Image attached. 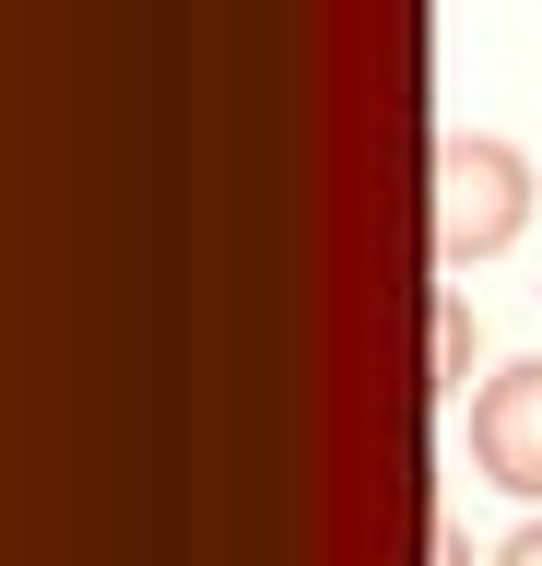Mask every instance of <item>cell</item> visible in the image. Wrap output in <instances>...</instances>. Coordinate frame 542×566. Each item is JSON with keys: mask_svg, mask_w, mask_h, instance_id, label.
Instances as JSON below:
<instances>
[{"mask_svg": "<svg viewBox=\"0 0 542 566\" xmlns=\"http://www.w3.org/2000/svg\"><path fill=\"white\" fill-rule=\"evenodd\" d=\"M519 224H531V154L496 130H448L436 142V272L507 260Z\"/></svg>", "mask_w": 542, "mask_h": 566, "instance_id": "6da1fadb", "label": "cell"}, {"mask_svg": "<svg viewBox=\"0 0 542 566\" xmlns=\"http://www.w3.org/2000/svg\"><path fill=\"white\" fill-rule=\"evenodd\" d=\"M471 472H496L507 495H542V366H496L471 389Z\"/></svg>", "mask_w": 542, "mask_h": 566, "instance_id": "7a4b0ae2", "label": "cell"}, {"mask_svg": "<svg viewBox=\"0 0 542 566\" xmlns=\"http://www.w3.org/2000/svg\"><path fill=\"white\" fill-rule=\"evenodd\" d=\"M436 401H460L471 389V295H436Z\"/></svg>", "mask_w": 542, "mask_h": 566, "instance_id": "3957f363", "label": "cell"}, {"mask_svg": "<svg viewBox=\"0 0 542 566\" xmlns=\"http://www.w3.org/2000/svg\"><path fill=\"white\" fill-rule=\"evenodd\" d=\"M436 566H496V555H471V531H460V520H436Z\"/></svg>", "mask_w": 542, "mask_h": 566, "instance_id": "277c9868", "label": "cell"}, {"mask_svg": "<svg viewBox=\"0 0 542 566\" xmlns=\"http://www.w3.org/2000/svg\"><path fill=\"white\" fill-rule=\"evenodd\" d=\"M496 566H542V520H519V531H507V543H496Z\"/></svg>", "mask_w": 542, "mask_h": 566, "instance_id": "5b68a950", "label": "cell"}]
</instances>
